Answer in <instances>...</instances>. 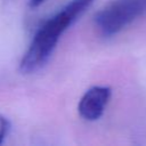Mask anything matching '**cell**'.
Masks as SVG:
<instances>
[{
  "mask_svg": "<svg viewBox=\"0 0 146 146\" xmlns=\"http://www.w3.org/2000/svg\"><path fill=\"white\" fill-rule=\"evenodd\" d=\"M95 0H71L35 32L19 63V72L30 74L40 70L51 56L60 35L82 15Z\"/></svg>",
  "mask_w": 146,
  "mask_h": 146,
  "instance_id": "6da1fadb",
  "label": "cell"
},
{
  "mask_svg": "<svg viewBox=\"0 0 146 146\" xmlns=\"http://www.w3.org/2000/svg\"><path fill=\"white\" fill-rule=\"evenodd\" d=\"M146 11V0H111L95 15V24L105 36H111Z\"/></svg>",
  "mask_w": 146,
  "mask_h": 146,
  "instance_id": "7a4b0ae2",
  "label": "cell"
},
{
  "mask_svg": "<svg viewBox=\"0 0 146 146\" xmlns=\"http://www.w3.org/2000/svg\"><path fill=\"white\" fill-rule=\"evenodd\" d=\"M111 98V88L103 86H95L88 89L81 97L78 111L81 117L87 121L98 120Z\"/></svg>",
  "mask_w": 146,
  "mask_h": 146,
  "instance_id": "3957f363",
  "label": "cell"
},
{
  "mask_svg": "<svg viewBox=\"0 0 146 146\" xmlns=\"http://www.w3.org/2000/svg\"><path fill=\"white\" fill-rule=\"evenodd\" d=\"M9 128H10V122L7 120V117L0 115V145L3 143L6 136L8 135Z\"/></svg>",
  "mask_w": 146,
  "mask_h": 146,
  "instance_id": "277c9868",
  "label": "cell"
},
{
  "mask_svg": "<svg viewBox=\"0 0 146 146\" xmlns=\"http://www.w3.org/2000/svg\"><path fill=\"white\" fill-rule=\"evenodd\" d=\"M43 1H44V0H29V6L32 7V8H34V7L40 6Z\"/></svg>",
  "mask_w": 146,
  "mask_h": 146,
  "instance_id": "5b68a950",
  "label": "cell"
}]
</instances>
